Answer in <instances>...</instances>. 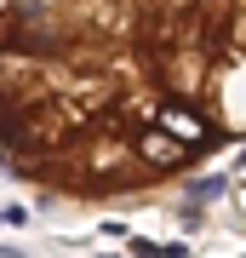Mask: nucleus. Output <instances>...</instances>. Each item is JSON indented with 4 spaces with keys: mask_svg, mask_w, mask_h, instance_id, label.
Listing matches in <instances>:
<instances>
[{
    "mask_svg": "<svg viewBox=\"0 0 246 258\" xmlns=\"http://www.w3.org/2000/svg\"><path fill=\"white\" fill-rule=\"evenodd\" d=\"M246 144V0H0V166L57 201H143Z\"/></svg>",
    "mask_w": 246,
    "mask_h": 258,
    "instance_id": "f257e3e1",
    "label": "nucleus"
},
{
    "mask_svg": "<svg viewBox=\"0 0 246 258\" xmlns=\"http://www.w3.org/2000/svg\"><path fill=\"white\" fill-rule=\"evenodd\" d=\"M235 207H240V218H246V161H240V172H235Z\"/></svg>",
    "mask_w": 246,
    "mask_h": 258,
    "instance_id": "f03ea898",
    "label": "nucleus"
}]
</instances>
